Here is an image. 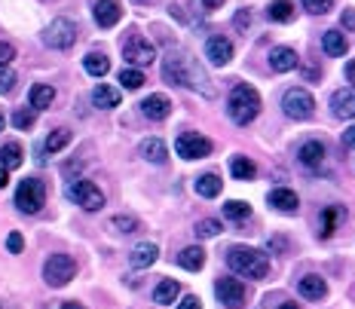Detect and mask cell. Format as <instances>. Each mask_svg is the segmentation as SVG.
<instances>
[{
    "label": "cell",
    "mask_w": 355,
    "mask_h": 309,
    "mask_svg": "<svg viewBox=\"0 0 355 309\" xmlns=\"http://www.w3.org/2000/svg\"><path fill=\"white\" fill-rule=\"evenodd\" d=\"M141 157L147 159V163H166L168 159V150H166V144L159 141V138H144L141 141Z\"/></svg>",
    "instance_id": "cell-23"
},
{
    "label": "cell",
    "mask_w": 355,
    "mask_h": 309,
    "mask_svg": "<svg viewBox=\"0 0 355 309\" xmlns=\"http://www.w3.org/2000/svg\"><path fill=\"white\" fill-rule=\"evenodd\" d=\"M77 168H80V163H68V166H64V175H71V172H77Z\"/></svg>",
    "instance_id": "cell-50"
},
{
    "label": "cell",
    "mask_w": 355,
    "mask_h": 309,
    "mask_svg": "<svg viewBox=\"0 0 355 309\" xmlns=\"http://www.w3.org/2000/svg\"><path fill=\"white\" fill-rule=\"evenodd\" d=\"M220 233V220H214V218H205V220H199L196 224V236L199 239H211V236H218Z\"/></svg>",
    "instance_id": "cell-37"
},
{
    "label": "cell",
    "mask_w": 355,
    "mask_h": 309,
    "mask_svg": "<svg viewBox=\"0 0 355 309\" xmlns=\"http://www.w3.org/2000/svg\"><path fill=\"white\" fill-rule=\"evenodd\" d=\"M16 86V73L10 68H0V92H10Z\"/></svg>",
    "instance_id": "cell-41"
},
{
    "label": "cell",
    "mask_w": 355,
    "mask_h": 309,
    "mask_svg": "<svg viewBox=\"0 0 355 309\" xmlns=\"http://www.w3.org/2000/svg\"><path fill=\"white\" fill-rule=\"evenodd\" d=\"M34 120H37V114H34V110H25V107L12 114V126H16V129H31Z\"/></svg>",
    "instance_id": "cell-39"
},
{
    "label": "cell",
    "mask_w": 355,
    "mask_h": 309,
    "mask_svg": "<svg viewBox=\"0 0 355 309\" xmlns=\"http://www.w3.org/2000/svg\"><path fill=\"white\" fill-rule=\"evenodd\" d=\"M279 309H300V306H297V303H282Z\"/></svg>",
    "instance_id": "cell-52"
},
{
    "label": "cell",
    "mask_w": 355,
    "mask_h": 309,
    "mask_svg": "<svg viewBox=\"0 0 355 309\" xmlns=\"http://www.w3.org/2000/svg\"><path fill=\"white\" fill-rule=\"evenodd\" d=\"M300 3H303V10L313 12V16H324V12L334 6V0H300Z\"/></svg>",
    "instance_id": "cell-38"
},
{
    "label": "cell",
    "mask_w": 355,
    "mask_h": 309,
    "mask_svg": "<svg viewBox=\"0 0 355 309\" xmlns=\"http://www.w3.org/2000/svg\"><path fill=\"white\" fill-rule=\"evenodd\" d=\"M68 144H71V129H55V132H49V138H46V150H49V153L64 150Z\"/></svg>",
    "instance_id": "cell-33"
},
{
    "label": "cell",
    "mask_w": 355,
    "mask_h": 309,
    "mask_svg": "<svg viewBox=\"0 0 355 309\" xmlns=\"http://www.w3.org/2000/svg\"><path fill=\"white\" fill-rule=\"evenodd\" d=\"M16 205L25 215H37V211L46 205V187L40 178H25L16 190Z\"/></svg>",
    "instance_id": "cell-5"
},
{
    "label": "cell",
    "mask_w": 355,
    "mask_h": 309,
    "mask_svg": "<svg viewBox=\"0 0 355 309\" xmlns=\"http://www.w3.org/2000/svg\"><path fill=\"white\" fill-rule=\"evenodd\" d=\"M297 288H300V294H303L306 300H322L324 294H328V285H324L322 276H303Z\"/></svg>",
    "instance_id": "cell-21"
},
{
    "label": "cell",
    "mask_w": 355,
    "mask_h": 309,
    "mask_svg": "<svg viewBox=\"0 0 355 309\" xmlns=\"http://www.w3.org/2000/svg\"><path fill=\"white\" fill-rule=\"evenodd\" d=\"M282 110H285V116H291V120H309L315 110V98L306 89H297V86H294V89L285 92Z\"/></svg>",
    "instance_id": "cell-7"
},
{
    "label": "cell",
    "mask_w": 355,
    "mask_h": 309,
    "mask_svg": "<svg viewBox=\"0 0 355 309\" xmlns=\"http://www.w3.org/2000/svg\"><path fill=\"white\" fill-rule=\"evenodd\" d=\"M178 263H181L184 270H190V273H199V270L205 267V251L199 245H190L178 254Z\"/></svg>",
    "instance_id": "cell-22"
},
{
    "label": "cell",
    "mask_w": 355,
    "mask_h": 309,
    "mask_svg": "<svg viewBox=\"0 0 355 309\" xmlns=\"http://www.w3.org/2000/svg\"><path fill=\"white\" fill-rule=\"evenodd\" d=\"M12 58H16V46H12V43H6V40H0V68H6Z\"/></svg>",
    "instance_id": "cell-40"
},
{
    "label": "cell",
    "mask_w": 355,
    "mask_h": 309,
    "mask_svg": "<svg viewBox=\"0 0 355 309\" xmlns=\"http://www.w3.org/2000/svg\"><path fill=\"white\" fill-rule=\"evenodd\" d=\"M175 150L181 159H202L211 153V141L205 135H199V132H181L175 141Z\"/></svg>",
    "instance_id": "cell-9"
},
{
    "label": "cell",
    "mask_w": 355,
    "mask_h": 309,
    "mask_svg": "<svg viewBox=\"0 0 355 309\" xmlns=\"http://www.w3.org/2000/svg\"><path fill=\"white\" fill-rule=\"evenodd\" d=\"M68 200L77 202L83 211H98L105 205V193L92 181H73L68 184Z\"/></svg>",
    "instance_id": "cell-6"
},
{
    "label": "cell",
    "mask_w": 355,
    "mask_h": 309,
    "mask_svg": "<svg viewBox=\"0 0 355 309\" xmlns=\"http://www.w3.org/2000/svg\"><path fill=\"white\" fill-rule=\"evenodd\" d=\"M123 55H125V62H129V64L144 68V64H150L153 58H157V49H153V43L144 40V37H132V40H125Z\"/></svg>",
    "instance_id": "cell-10"
},
{
    "label": "cell",
    "mask_w": 355,
    "mask_h": 309,
    "mask_svg": "<svg viewBox=\"0 0 355 309\" xmlns=\"http://www.w3.org/2000/svg\"><path fill=\"white\" fill-rule=\"evenodd\" d=\"M110 227H114L116 233H135L138 227V218H132V215H116V218H110Z\"/></svg>",
    "instance_id": "cell-36"
},
{
    "label": "cell",
    "mask_w": 355,
    "mask_h": 309,
    "mask_svg": "<svg viewBox=\"0 0 355 309\" xmlns=\"http://www.w3.org/2000/svg\"><path fill=\"white\" fill-rule=\"evenodd\" d=\"M346 80H349V83L355 86V62H349V64H346Z\"/></svg>",
    "instance_id": "cell-49"
},
{
    "label": "cell",
    "mask_w": 355,
    "mask_h": 309,
    "mask_svg": "<svg viewBox=\"0 0 355 309\" xmlns=\"http://www.w3.org/2000/svg\"><path fill=\"white\" fill-rule=\"evenodd\" d=\"M62 309H86V306H80V303H73L71 300V303H62Z\"/></svg>",
    "instance_id": "cell-51"
},
{
    "label": "cell",
    "mask_w": 355,
    "mask_h": 309,
    "mask_svg": "<svg viewBox=\"0 0 355 309\" xmlns=\"http://www.w3.org/2000/svg\"><path fill=\"white\" fill-rule=\"evenodd\" d=\"M120 83H123V89L135 92V89H141L147 80H144V73L138 71V68H123V71H120Z\"/></svg>",
    "instance_id": "cell-32"
},
{
    "label": "cell",
    "mask_w": 355,
    "mask_h": 309,
    "mask_svg": "<svg viewBox=\"0 0 355 309\" xmlns=\"http://www.w3.org/2000/svg\"><path fill=\"white\" fill-rule=\"evenodd\" d=\"M236 25H239V28H248V25H251L248 10H239V12H236Z\"/></svg>",
    "instance_id": "cell-45"
},
{
    "label": "cell",
    "mask_w": 355,
    "mask_h": 309,
    "mask_svg": "<svg viewBox=\"0 0 355 309\" xmlns=\"http://www.w3.org/2000/svg\"><path fill=\"white\" fill-rule=\"evenodd\" d=\"M343 144L346 147H355V126H349V129L343 132Z\"/></svg>",
    "instance_id": "cell-46"
},
{
    "label": "cell",
    "mask_w": 355,
    "mask_h": 309,
    "mask_svg": "<svg viewBox=\"0 0 355 309\" xmlns=\"http://www.w3.org/2000/svg\"><path fill=\"white\" fill-rule=\"evenodd\" d=\"M55 101V89L49 83H37L34 89H31V107L34 110H43V107H49Z\"/></svg>",
    "instance_id": "cell-27"
},
{
    "label": "cell",
    "mask_w": 355,
    "mask_h": 309,
    "mask_svg": "<svg viewBox=\"0 0 355 309\" xmlns=\"http://www.w3.org/2000/svg\"><path fill=\"white\" fill-rule=\"evenodd\" d=\"M6 184H10V168H3V166H0V190H3Z\"/></svg>",
    "instance_id": "cell-47"
},
{
    "label": "cell",
    "mask_w": 355,
    "mask_h": 309,
    "mask_svg": "<svg viewBox=\"0 0 355 309\" xmlns=\"http://www.w3.org/2000/svg\"><path fill=\"white\" fill-rule=\"evenodd\" d=\"M322 49L331 58H340V55H346V49H349V40H346V34H340V31H324L322 34Z\"/></svg>",
    "instance_id": "cell-19"
},
{
    "label": "cell",
    "mask_w": 355,
    "mask_h": 309,
    "mask_svg": "<svg viewBox=\"0 0 355 309\" xmlns=\"http://www.w3.org/2000/svg\"><path fill=\"white\" fill-rule=\"evenodd\" d=\"M337 120H355V89H337L331 98Z\"/></svg>",
    "instance_id": "cell-15"
},
{
    "label": "cell",
    "mask_w": 355,
    "mask_h": 309,
    "mask_svg": "<svg viewBox=\"0 0 355 309\" xmlns=\"http://www.w3.org/2000/svg\"><path fill=\"white\" fill-rule=\"evenodd\" d=\"M214 294H218L220 303L230 309H239L245 303V285H242L239 279H218V282H214Z\"/></svg>",
    "instance_id": "cell-11"
},
{
    "label": "cell",
    "mask_w": 355,
    "mask_h": 309,
    "mask_svg": "<svg viewBox=\"0 0 355 309\" xmlns=\"http://www.w3.org/2000/svg\"><path fill=\"white\" fill-rule=\"evenodd\" d=\"M205 58H209L211 64H218V68H224V64H230V58H233V43L220 34L209 37V43H205Z\"/></svg>",
    "instance_id": "cell-12"
},
{
    "label": "cell",
    "mask_w": 355,
    "mask_h": 309,
    "mask_svg": "<svg viewBox=\"0 0 355 309\" xmlns=\"http://www.w3.org/2000/svg\"><path fill=\"white\" fill-rule=\"evenodd\" d=\"M0 129H3V114H0Z\"/></svg>",
    "instance_id": "cell-53"
},
{
    "label": "cell",
    "mask_w": 355,
    "mask_h": 309,
    "mask_svg": "<svg viewBox=\"0 0 355 309\" xmlns=\"http://www.w3.org/2000/svg\"><path fill=\"white\" fill-rule=\"evenodd\" d=\"M73 276H77V261L71 254H49L43 263V279L53 288H64Z\"/></svg>",
    "instance_id": "cell-4"
},
{
    "label": "cell",
    "mask_w": 355,
    "mask_h": 309,
    "mask_svg": "<svg viewBox=\"0 0 355 309\" xmlns=\"http://www.w3.org/2000/svg\"><path fill=\"white\" fill-rule=\"evenodd\" d=\"M141 114L147 116V120H166L168 114H172V101L166 98V95H147V98L141 101Z\"/></svg>",
    "instance_id": "cell-14"
},
{
    "label": "cell",
    "mask_w": 355,
    "mask_h": 309,
    "mask_svg": "<svg viewBox=\"0 0 355 309\" xmlns=\"http://www.w3.org/2000/svg\"><path fill=\"white\" fill-rule=\"evenodd\" d=\"M266 16H270L272 21H291L294 16H297V10H294V3L291 0H272L270 3V10H266Z\"/></svg>",
    "instance_id": "cell-26"
},
{
    "label": "cell",
    "mask_w": 355,
    "mask_h": 309,
    "mask_svg": "<svg viewBox=\"0 0 355 309\" xmlns=\"http://www.w3.org/2000/svg\"><path fill=\"white\" fill-rule=\"evenodd\" d=\"M43 43L53 49H71L77 43V25L71 19H53V25L43 31Z\"/></svg>",
    "instance_id": "cell-8"
},
{
    "label": "cell",
    "mask_w": 355,
    "mask_h": 309,
    "mask_svg": "<svg viewBox=\"0 0 355 309\" xmlns=\"http://www.w3.org/2000/svg\"><path fill=\"white\" fill-rule=\"evenodd\" d=\"M181 294V285L175 282V279H162V282L157 285V291H153V300L162 306H168V303H175V297Z\"/></svg>",
    "instance_id": "cell-25"
},
{
    "label": "cell",
    "mask_w": 355,
    "mask_h": 309,
    "mask_svg": "<svg viewBox=\"0 0 355 309\" xmlns=\"http://www.w3.org/2000/svg\"><path fill=\"white\" fill-rule=\"evenodd\" d=\"M162 77H166L172 86H187V89L214 95V89L209 86V80H205L202 73L190 64V58H184V55H168L166 62H162Z\"/></svg>",
    "instance_id": "cell-1"
},
{
    "label": "cell",
    "mask_w": 355,
    "mask_h": 309,
    "mask_svg": "<svg viewBox=\"0 0 355 309\" xmlns=\"http://www.w3.org/2000/svg\"><path fill=\"white\" fill-rule=\"evenodd\" d=\"M138 3H150V0H138Z\"/></svg>",
    "instance_id": "cell-54"
},
{
    "label": "cell",
    "mask_w": 355,
    "mask_h": 309,
    "mask_svg": "<svg viewBox=\"0 0 355 309\" xmlns=\"http://www.w3.org/2000/svg\"><path fill=\"white\" fill-rule=\"evenodd\" d=\"M157 257H159V248L153 245V242H141V245L132 248L129 263L135 270H147V267H153V263H157Z\"/></svg>",
    "instance_id": "cell-16"
},
{
    "label": "cell",
    "mask_w": 355,
    "mask_h": 309,
    "mask_svg": "<svg viewBox=\"0 0 355 309\" xmlns=\"http://www.w3.org/2000/svg\"><path fill=\"white\" fill-rule=\"evenodd\" d=\"M297 157H300L303 166H319L322 159H324V144L322 141H306V144L300 147Z\"/></svg>",
    "instance_id": "cell-28"
},
{
    "label": "cell",
    "mask_w": 355,
    "mask_h": 309,
    "mask_svg": "<svg viewBox=\"0 0 355 309\" xmlns=\"http://www.w3.org/2000/svg\"><path fill=\"white\" fill-rule=\"evenodd\" d=\"M220 190H224V181H220L218 175H202V178H196V193L202 196V200H214V196H220Z\"/></svg>",
    "instance_id": "cell-24"
},
{
    "label": "cell",
    "mask_w": 355,
    "mask_h": 309,
    "mask_svg": "<svg viewBox=\"0 0 355 309\" xmlns=\"http://www.w3.org/2000/svg\"><path fill=\"white\" fill-rule=\"evenodd\" d=\"M202 6H205V10H220V6H224V0H202Z\"/></svg>",
    "instance_id": "cell-48"
},
{
    "label": "cell",
    "mask_w": 355,
    "mask_h": 309,
    "mask_svg": "<svg viewBox=\"0 0 355 309\" xmlns=\"http://www.w3.org/2000/svg\"><path fill=\"white\" fill-rule=\"evenodd\" d=\"M224 215L230 220H245L251 215V205L242 200H230V202H224Z\"/></svg>",
    "instance_id": "cell-34"
},
{
    "label": "cell",
    "mask_w": 355,
    "mask_h": 309,
    "mask_svg": "<svg viewBox=\"0 0 355 309\" xmlns=\"http://www.w3.org/2000/svg\"><path fill=\"white\" fill-rule=\"evenodd\" d=\"M83 68H86V73H92V77H105L110 71V58L101 55V53H89L83 58Z\"/></svg>",
    "instance_id": "cell-29"
},
{
    "label": "cell",
    "mask_w": 355,
    "mask_h": 309,
    "mask_svg": "<svg viewBox=\"0 0 355 309\" xmlns=\"http://www.w3.org/2000/svg\"><path fill=\"white\" fill-rule=\"evenodd\" d=\"M270 205L272 209H279V211H297L300 209V200H297V193L294 190H288V187H276V190H270Z\"/></svg>",
    "instance_id": "cell-18"
},
{
    "label": "cell",
    "mask_w": 355,
    "mask_h": 309,
    "mask_svg": "<svg viewBox=\"0 0 355 309\" xmlns=\"http://www.w3.org/2000/svg\"><path fill=\"white\" fill-rule=\"evenodd\" d=\"M227 114H230V120L236 126H248L261 114V95H257L254 86H248V83L236 86L230 92V101H227Z\"/></svg>",
    "instance_id": "cell-2"
},
{
    "label": "cell",
    "mask_w": 355,
    "mask_h": 309,
    "mask_svg": "<svg viewBox=\"0 0 355 309\" xmlns=\"http://www.w3.org/2000/svg\"><path fill=\"white\" fill-rule=\"evenodd\" d=\"M254 172L257 168H254V163H251L248 157H233L230 159V175L236 181H251L254 178Z\"/></svg>",
    "instance_id": "cell-30"
},
{
    "label": "cell",
    "mask_w": 355,
    "mask_h": 309,
    "mask_svg": "<svg viewBox=\"0 0 355 309\" xmlns=\"http://www.w3.org/2000/svg\"><path fill=\"white\" fill-rule=\"evenodd\" d=\"M92 105L101 107V110L116 107V105H120V89H114V86H107V83L95 86V89H92Z\"/></svg>",
    "instance_id": "cell-20"
},
{
    "label": "cell",
    "mask_w": 355,
    "mask_h": 309,
    "mask_svg": "<svg viewBox=\"0 0 355 309\" xmlns=\"http://www.w3.org/2000/svg\"><path fill=\"white\" fill-rule=\"evenodd\" d=\"M270 68L276 73H288L297 68V53H294L291 46H276L270 53Z\"/></svg>",
    "instance_id": "cell-17"
},
{
    "label": "cell",
    "mask_w": 355,
    "mask_h": 309,
    "mask_svg": "<svg viewBox=\"0 0 355 309\" xmlns=\"http://www.w3.org/2000/svg\"><path fill=\"white\" fill-rule=\"evenodd\" d=\"M178 309H202V300H199L196 294H187V297H181Z\"/></svg>",
    "instance_id": "cell-43"
},
{
    "label": "cell",
    "mask_w": 355,
    "mask_h": 309,
    "mask_svg": "<svg viewBox=\"0 0 355 309\" xmlns=\"http://www.w3.org/2000/svg\"><path fill=\"white\" fill-rule=\"evenodd\" d=\"M92 12H95L98 28H114L116 21H120V16H123V10H120V3H116V0H95Z\"/></svg>",
    "instance_id": "cell-13"
},
{
    "label": "cell",
    "mask_w": 355,
    "mask_h": 309,
    "mask_svg": "<svg viewBox=\"0 0 355 309\" xmlns=\"http://www.w3.org/2000/svg\"><path fill=\"white\" fill-rule=\"evenodd\" d=\"M337 218H340V209H324L322 211V236L328 239V236H334V230H337Z\"/></svg>",
    "instance_id": "cell-35"
},
{
    "label": "cell",
    "mask_w": 355,
    "mask_h": 309,
    "mask_svg": "<svg viewBox=\"0 0 355 309\" xmlns=\"http://www.w3.org/2000/svg\"><path fill=\"white\" fill-rule=\"evenodd\" d=\"M6 248H10V254H21V248H25V239H21V233H10V239H6Z\"/></svg>",
    "instance_id": "cell-42"
},
{
    "label": "cell",
    "mask_w": 355,
    "mask_h": 309,
    "mask_svg": "<svg viewBox=\"0 0 355 309\" xmlns=\"http://www.w3.org/2000/svg\"><path fill=\"white\" fill-rule=\"evenodd\" d=\"M340 21H343V28H349V31H355V10H346L343 16H340Z\"/></svg>",
    "instance_id": "cell-44"
},
{
    "label": "cell",
    "mask_w": 355,
    "mask_h": 309,
    "mask_svg": "<svg viewBox=\"0 0 355 309\" xmlns=\"http://www.w3.org/2000/svg\"><path fill=\"white\" fill-rule=\"evenodd\" d=\"M0 166L3 168H19L21 166V144L10 141V144L0 147Z\"/></svg>",
    "instance_id": "cell-31"
},
{
    "label": "cell",
    "mask_w": 355,
    "mask_h": 309,
    "mask_svg": "<svg viewBox=\"0 0 355 309\" xmlns=\"http://www.w3.org/2000/svg\"><path fill=\"white\" fill-rule=\"evenodd\" d=\"M227 263H230L233 273L245 276V279H263L270 273V261H266L263 251L257 248H245V245H236L227 251Z\"/></svg>",
    "instance_id": "cell-3"
}]
</instances>
